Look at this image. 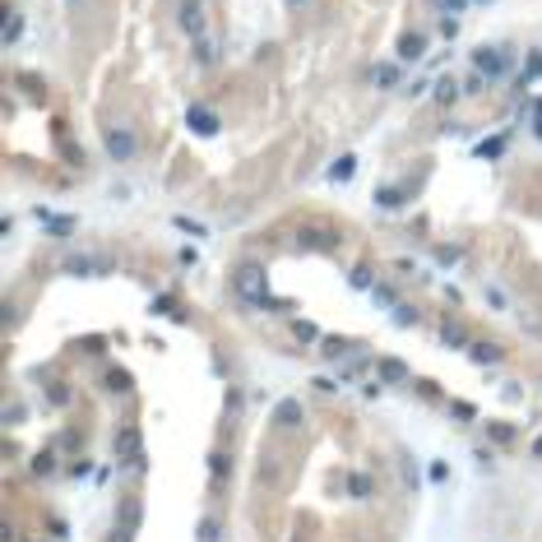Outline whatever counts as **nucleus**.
<instances>
[{"instance_id": "6e6552de", "label": "nucleus", "mask_w": 542, "mask_h": 542, "mask_svg": "<svg viewBox=\"0 0 542 542\" xmlns=\"http://www.w3.org/2000/svg\"><path fill=\"white\" fill-rule=\"evenodd\" d=\"M353 288L362 292V288H371V269H353Z\"/></svg>"}, {"instance_id": "39448f33", "label": "nucleus", "mask_w": 542, "mask_h": 542, "mask_svg": "<svg viewBox=\"0 0 542 542\" xmlns=\"http://www.w3.org/2000/svg\"><path fill=\"white\" fill-rule=\"evenodd\" d=\"M329 176H334V181H348V176H353V158H339V162H334V171H329Z\"/></svg>"}, {"instance_id": "9b49d317", "label": "nucleus", "mask_w": 542, "mask_h": 542, "mask_svg": "<svg viewBox=\"0 0 542 542\" xmlns=\"http://www.w3.org/2000/svg\"><path fill=\"white\" fill-rule=\"evenodd\" d=\"M445 473H449V464H440V459H436V464H431V482H445Z\"/></svg>"}, {"instance_id": "7ed1b4c3", "label": "nucleus", "mask_w": 542, "mask_h": 542, "mask_svg": "<svg viewBox=\"0 0 542 542\" xmlns=\"http://www.w3.org/2000/svg\"><path fill=\"white\" fill-rule=\"evenodd\" d=\"M190 130H195V135H214V130H218V116H209L204 107H190Z\"/></svg>"}, {"instance_id": "f257e3e1", "label": "nucleus", "mask_w": 542, "mask_h": 542, "mask_svg": "<svg viewBox=\"0 0 542 542\" xmlns=\"http://www.w3.org/2000/svg\"><path fill=\"white\" fill-rule=\"evenodd\" d=\"M107 153L125 162V158H135V140H130L125 130H111V135H107Z\"/></svg>"}, {"instance_id": "423d86ee", "label": "nucleus", "mask_w": 542, "mask_h": 542, "mask_svg": "<svg viewBox=\"0 0 542 542\" xmlns=\"http://www.w3.org/2000/svg\"><path fill=\"white\" fill-rule=\"evenodd\" d=\"M492 440H496V445H505V440H514V427H501V422H496V427H492Z\"/></svg>"}, {"instance_id": "1a4fd4ad", "label": "nucleus", "mask_w": 542, "mask_h": 542, "mask_svg": "<svg viewBox=\"0 0 542 542\" xmlns=\"http://www.w3.org/2000/svg\"><path fill=\"white\" fill-rule=\"evenodd\" d=\"M394 320H399V325H413V320H418V310H413V306H394Z\"/></svg>"}, {"instance_id": "20e7f679", "label": "nucleus", "mask_w": 542, "mask_h": 542, "mask_svg": "<svg viewBox=\"0 0 542 542\" xmlns=\"http://www.w3.org/2000/svg\"><path fill=\"white\" fill-rule=\"evenodd\" d=\"M181 19H186V32H200L204 19H200V0H181Z\"/></svg>"}, {"instance_id": "9d476101", "label": "nucleus", "mask_w": 542, "mask_h": 542, "mask_svg": "<svg viewBox=\"0 0 542 542\" xmlns=\"http://www.w3.org/2000/svg\"><path fill=\"white\" fill-rule=\"evenodd\" d=\"M218 538V524H209V519H204L200 524V542H214Z\"/></svg>"}, {"instance_id": "f03ea898", "label": "nucleus", "mask_w": 542, "mask_h": 542, "mask_svg": "<svg viewBox=\"0 0 542 542\" xmlns=\"http://www.w3.org/2000/svg\"><path fill=\"white\" fill-rule=\"evenodd\" d=\"M468 357H473L478 366H496V362H501V348H496V343H468Z\"/></svg>"}, {"instance_id": "0eeeda50", "label": "nucleus", "mask_w": 542, "mask_h": 542, "mask_svg": "<svg viewBox=\"0 0 542 542\" xmlns=\"http://www.w3.org/2000/svg\"><path fill=\"white\" fill-rule=\"evenodd\" d=\"M279 422H301V408H297V403H283V408H279Z\"/></svg>"}]
</instances>
